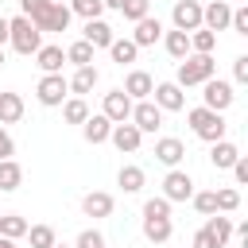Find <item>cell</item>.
I'll return each mask as SVG.
<instances>
[{
  "instance_id": "1",
  "label": "cell",
  "mask_w": 248,
  "mask_h": 248,
  "mask_svg": "<svg viewBox=\"0 0 248 248\" xmlns=\"http://www.w3.org/2000/svg\"><path fill=\"white\" fill-rule=\"evenodd\" d=\"M186 120H190V132L198 136V140H205V143H213V140H225V112H213V108H205V105H198V108H190L186 112Z\"/></svg>"
},
{
  "instance_id": "2",
  "label": "cell",
  "mask_w": 248,
  "mask_h": 248,
  "mask_svg": "<svg viewBox=\"0 0 248 248\" xmlns=\"http://www.w3.org/2000/svg\"><path fill=\"white\" fill-rule=\"evenodd\" d=\"M217 74V62H213V54H186L182 62H178V74H174V81L182 85V89H190V85H202V81H209Z\"/></svg>"
},
{
  "instance_id": "3",
  "label": "cell",
  "mask_w": 248,
  "mask_h": 248,
  "mask_svg": "<svg viewBox=\"0 0 248 248\" xmlns=\"http://www.w3.org/2000/svg\"><path fill=\"white\" fill-rule=\"evenodd\" d=\"M8 43H12L16 54H35L43 46V31L27 16H16V19H8Z\"/></svg>"
},
{
  "instance_id": "4",
  "label": "cell",
  "mask_w": 248,
  "mask_h": 248,
  "mask_svg": "<svg viewBox=\"0 0 248 248\" xmlns=\"http://www.w3.org/2000/svg\"><path fill=\"white\" fill-rule=\"evenodd\" d=\"M35 97H39V105L58 108V105L70 97V81H66L62 74H43V78H39V85H35Z\"/></svg>"
},
{
  "instance_id": "5",
  "label": "cell",
  "mask_w": 248,
  "mask_h": 248,
  "mask_svg": "<svg viewBox=\"0 0 248 248\" xmlns=\"http://www.w3.org/2000/svg\"><path fill=\"white\" fill-rule=\"evenodd\" d=\"M232 101H236V93H232V81H225V78H209V81H202V105H205V108H213V112H225Z\"/></svg>"
},
{
  "instance_id": "6",
  "label": "cell",
  "mask_w": 248,
  "mask_h": 248,
  "mask_svg": "<svg viewBox=\"0 0 248 248\" xmlns=\"http://www.w3.org/2000/svg\"><path fill=\"white\" fill-rule=\"evenodd\" d=\"M128 120L147 136V132H159V128H163V108H159L151 97H147V101H132V116H128Z\"/></svg>"
},
{
  "instance_id": "7",
  "label": "cell",
  "mask_w": 248,
  "mask_h": 248,
  "mask_svg": "<svg viewBox=\"0 0 248 248\" xmlns=\"http://www.w3.org/2000/svg\"><path fill=\"white\" fill-rule=\"evenodd\" d=\"M190 194H194V178L182 167H170L167 178H163V198L174 205V202H190Z\"/></svg>"
},
{
  "instance_id": "8",
  "label": "cell",
  "mask_w": 248,
  "mask_h": 248,
  "mask_svg": "<svg viewBox=\"0 0 248 248\" xmlns=\"http://www.w3.org/2000/svg\"><path fill=\"white\" fill-rule=\"evenodd\" d=\"M170 23H174L178 31H198V27H202V4H198V0H174Z\"/></svg>"
},
{
  "instance_id": "9",
  "label": "cell",
  "mask_w": 248,
  "mask_h": 248,
  "mask_svg": "<svg viewBox=\"0 0 248 248\" xmlns=\"http://www.w3.org/2000/svg\"><path fill=\"white\" fill-rule=\"evenodd\" d=\"M151 97H155V105H159L163 112H182V108H186V93H182L178 81H159V85L151 89Z\"/></svg>"
},
{
  "instance_id": "10",
  "label": "cell",
  "mask_w": 248,
  "mask_h": 248,
  "mask_svg": "<svg viewBox=\"0 0 248 248\" xmlns=\"http://www.w3.org/2000/svg\"><path fill=\"white\" fill-rule=\"evenodd\" d=\"M108 140H112V147H116L120 155H124V151H128V155H136V151H140V143H143V132H140L132 120H124V124H112Z\"/></svg>"
},
{
  "instance_id": "11",
  "label": "cell",
  "mask_w": 248,
  "mask_h": 248,
  "mask_svg": "<svg viewBox=\"0 0 248 248\" xmlns=\"http://www.w3.org/2000/svg\"><path fill=\"white\" fill-rule=\"evenodd\" d=\"M101 112H105L112 124H124V120L132 116V97H128L124 89H112V93H105V101H101Z\"/></svg>"
},
{
  "instance_id": "12",
  "label": "cell",
  "mask_w": 248,
  "mask_h": 248,
  "mask_svg": "<svg viewBox=\"0 0 248 248\" xmlns=\"http://www.w3.org/2000/svg\"><path fill=\"white\" fill-rule=\"evenodd\" d=\"M70 19H74V12H70L66 4H54V0H50V4H46V12L35 19V27H39V31H66V27H70Z\"/></svg>"
},
{
  "instance_id": "13",
  "label": "cell",
  "mask_w": 248,
  "mask_h": 248,
  "mask_svg": "<svg viewBox=\"0 0 248 248\" xmlns=\"http://www.w3.org/2000/svg\"><path fill=\"white\" fill-rule=\"evenodd\" d=\"M112 209H116V198H112V194H105V190H93V194H85V198H81V213H85V217H93V221L112 217Z\"/></svg>"
},
{
  "instance_id": "14",
  "label": "cell",
  "mask_w": 248,
  "mask_h": 248,
  "mask_svg": "<svg viewBox=\"0 0 248 248\" xmlns=\"http://www.w3.org/2000/svg\"><path fill=\"white\" fill-rule=\"evenodd\" d=\"M229 16H232V4L213 0V4L202 8V27L205 31H229Z\"/></svg>"
},
{
  "instance_id": "15",
  "label": "cell",
  "mask_w": 248,
  "mask_h": 248,
  "mask_svg": "<svg viewBox=\"0 0 248 248\" xmlns=\"http://www.w3.org/2000/svg\"><path fill=\"white\" fill-rule=\"evenodd\" d=\"M159 39H163V19H159V16L136 19V31H132V43H136V46H155Z\"/></svg>"
},
{
  "instance_id": "16",
  "label": "cell",
  "mask_w": 248,
  "mask_h": 248,
  "mask_svg": "<svg viewBox=\"0 0 248 248\" xmlns=\"http://www.w3.org/2000/svg\"><path fill=\"white\" fill-rule=\"evenodd\" d=\"M170 232H174V221H170V217H163V213H143V236H147L151 244H167Z\"/></svg>"
},
{
  "instance_id": "17",
  "label": "cell",
  "mask_w": 248,
  "mask_h": 248,
  "mask_svg": "<svg viewBox=\"0 0 248 248\" xmlns=\"http://www.w3.org/2000/svg\"><path fill=\"white\" fill-rule=\"evenodd\" d=\"M132 101H147L151 97V89H155V78L147 74V70H132L128 78H124V85H120Z\"/></svg>"
},
{
  "instance_id": "18",
  "label": "cell",
  "mask_w": 248,
  "mask_h": 248,
  "mask_svg": "<svg viewBox=\"0 0 248 248\" xmlns=\"http://www.w3.org/2000/svg\"><path fill=\"white\" fill-rule=\"evenodd\" d=\"M108 132H112V120H108L105 112H89V116L81 120V136H85V143H105Z\"/></svg>"
},
{
  "instance_id": "19",
  "label": "cell",
  "mask_w": 248,
  "mask_h": 248,
  "mask_svg": "<svg viewBox=\"0 0 248 248\" xmlns=\"http://www.w3.org/2000/svg\"><path fill=\"white\" fill-rule=\"evenodd\" d=\"M155 159H159L163 167H178V163L186 159V143L174 140V136H163V140H155Z\"/></svg>"
},
{
  "instance_id": "20",
  "label": "cell",
  "mask_w": 248,
  "mask_h": 248,
  "mask_svg": "<svg viewBox=\"0 0 248 248\" xmlns=\"http://www.w3.org/2000/svg\"><path fill=\"white\" fill-rule=\"evenodd\" d=\"M236 155H240V147H236L232 140H213V143H209V163H213L217 170H229V167L236 163Z\"/></svg>"
},
{
  "instance_id": "21",
  "label": "cell",
  "mask_w": 248,
  "mask_h": 248,
  "mask_svg": "<svg viewBox=\"0 0 248 248\" xmlns=\"http://www.w3.org/2000/svg\"><path fill=\"white\" fill-rule=\"evenodd\" d=\"M35 62H39L43 74H62V66H66V50L54 46V43H50V46H39V50H35Z\"/></svg>"
},
{
  "instance_id": "22",
  "label": "cell",
  "mask_w": 248,
  "mask_h": 248,
  "mask_svg": "<svg viewBox=\"0 0 248 248\" xmlns=\"http://www.w3.org/2000/svg\"><path fill=\"white\" fill-rule=\"evenodd\" d=\"M143 182H147V174H143V167H136V163H124V167L116 170V186H120L124 194H140Z\"/></svg>"
},
{
  "instance_id": "23",
  "label": "cell",
  "mask_w": 248,
  "mask_h": 248,
  "mask_svg": "<svg viewBox=\"0 0 248 248\" xmlns=\"http://www.w3.org/2000/svg\"><path fill=\"white\" fill-rule=\"evenodd\" d=\"M163 46H167V54H170L174 62H182V58L190 54V31H178V27L163 31Z\"/></svg>"
},
{
  "instance_id": "24",
  "label": "cell",
  "mask_w": 248,
  "mask_h": 248,
  "mask_svg": "<svg viewBox=\"0 0 248 248\" xmlns=\"http://www.w3.org/2000/svg\"><path fill=\"white\" fill-rule=\"evenodd\" d=\"M101 81V74H97V66H78L74 70V78H70V93L74 97H85V93H93V85Z\"/></svg>"
},
{
  "instance_id": "25",
  "label": "cell",
  "mask_w": 248,
  "mask_h": 248,
  "mask_svg": "<svg viewBox=\"0 0 248 248\" xmlns=\"http://www.w3.org/2000/svg\"><path fill=\"white\" fill-rule=\"evenodd\" d=\"M81 39H85L89 46H108L116 35H112V27H108L105 19H85V31H81Z\"/></svg>"
},
{
  "instance_id": "26",
  "label": "cell",
  "mask_w": 248,
  "mask_h": 248,
  "mask_svg": "<svg viewBox=\"0 0 248 248\" xmlns=\"http://www.w3.org/2000/svg\"><path fill=\"white\" fill-rule=\"evenodd\" d=\"M19 182H23V167L16 159H0V190L12 194V190H19Z\"/></svg>"
},
{
  "instance_id": "27",
  "label": "cell",
  "mask_w": 248,
  "mask_h": 248,
  "mask_svg": "<svg viewBox=\"0 0 248 248\" xmlns=\"http://www.w3.org/2000/svg\"><path fill=\"white\" fill-rule=\"evenodd\" d=\"M23 116V97L19 93H0V124H16Z\"/></svg>"
},
{
  "instance_id": "28",
  "label": "cell",
  "mask_w": 248,
  "mask_h": 248,
  "mask_svg": "<svg viewBox=\"0 0 248 248\" xmlns=\"http://www.w3.org/2000/svg\"><path fill=\"white\" fill-rule=\"evenodd\" d=\"M105 50L112 54V62H116V66H128V62H136V54H140V46H136L132 39H112Z\"/></svg>"
},
{
  "instance_id": "29",
  "label": "cell",
  "mask_w": 248,
  "mask_h": 248,
  "mask_svg": "<svg viewBox=\"0 0 248 248\" xmlns=\"http://www.w3.org/2000/svg\"><path fill=\"white\" fill-rule=\"evenodd\" d=\"M205 229L213 232V240L225 248L229 240H232V217H225V213H209V221H205Z\"/></svg>"
},
{
  "instance_id": "30",
  "label": "cell",
  "mask_w": 248,
  "mask_h": 248,
  "mask_svg": "<svg viewBox=\"0 0 248 248\" xmlns=\"http://www.w3.org/2000/svg\"><path fill=\"white\" fill-rule=\"evenodd\" d=\"M58 108H62V120H66V124H81V120L89 116V105H85V97H66Z\"/></svg>"
},
{
  "instance_id": "31",
  "label": "cell",
  "mask_w": 248,
  "mask_h": 248,
  "mask_svg": "<svg viewBox=\"0 0 248 248\" xmlns=\"http://www.w3.org/2000/svg\"><path fill=\"white\" fill-rule=\"evenodd\" d=\"M213 46H217V31H205V27L190 31V54H213Z\"/></svg>"
},
{
  "instance_id": "32",
  "label": "cell",
  "mask_w": 248,
  "mask_h": 248,
  "mask_svg": "<svg viewBox=\"0 0 248 248\" xmlns=\"http://www.w3.org/2000/svg\"><path fill=\"white\" fill-rule=\"evenodd\" d=\"M23 232H27V217H19V213H0V236L19 240Z\"/></svg>"
},
{
  "instance_id": "33",
  "label": "cell",
  "mask_w": 248,
  "mask_h": 248,
  "mask_svg": "<svg viewBox=\"0 0 248 248\" xmlns=\"http://www.w3.org/2000/svg\"><path fill=\"white\" fill-rule=\"evenodd\" d=\"M93 50H97V46H89L85 39H78V43L66 46V62H74V66H93Z\"/></svg>"
},
{
  "instance_id": "34",
  "label": "cell",
  "mask_w": 248,
  "mask_h": 248,
  "mask_svg": "<svg viewBox=\"0 0 248 248\" xmlns=\"http://www.w3.org/2000/svg\"><path fill=\"white\" fill-rule=\"evenodd\" d=\"M23 236L31 240V248H50V244L58 240L50 225H27V232H23Z\"/></svg>"
},
{
  "instance_id": "35",
  "label": "cell",
  "mask_w": 248,
  "mask_h": 248,
  "mask_svg": "<svg viewBox=\"0 0 248 248\" xmlns=\"http://www.w3.org/2000/svg\"><path fill=\"white\" fill-rule=\"evenodd\" d=\"M213 198H217V213H232L240 205V190L236 186H221V190H213Z\"/></svg>"
},
{
  "instance_id": "36",
  "label": "cell",
  "mask_w": 248,
  "mask_h": 248,
  "mask_svg": "<svg viewBox=\"0 0 248 248\" xmlns=\"http://www.w3.org/2000/svg\"><path fill=\"white\" fill-rule=\"evenodd\" d=\"M66 8H70L74 16H81V19H101V12H105L101 0H70Z\"/></svg>"
},
{
  "instance_id": "37",
  "label": "cell",
  "mask_w": 248,
  "mask_h": 248,
  "mask_svg": "<svg viewBox=\"0 0 248 248\" xmlns=\"http://www.w3.org/2000/svg\"><path fill=\"white\" fill-rule=\"evenodd\" d=\"M190 205H194L202 217L217 213V198H213V190H194V194H190Z\"/></svg>"
},
{
  "instance_id": "38",
  "label": "cell",
  "mask_w": 248,
  "mask_h": 248,
  "mask_svg": "<svg viewBox=\"0 0 248 248\" xmlns=\"http://www.w3.org/2000/svg\"><path fill=\"white\" fill-rule=\"evenodd\" d=\"M120 16H124L128 23H136V19L151 16V0H124V4H120Z\"/></svg>"
},
{
  "instance_id": "39",
  "label": "cell",
  "mask_w": 248,
  "mask_h": 248,
  "mask_svg": "<svg viewBox=\"0 0 248 248\" xmlns=\"http://www.w3.org/2000/svg\"><path fill=\"white\" fill-rule=\"evenodd\" d=\"M74 248H105V232L101 229H81L78 240H74Z\"/></svg>"
},
{
  "instance_id": "40",
  "label": "cell",
  "mask_w": 248,
  "mask_h": 248,
  "mask_svg": "<svg viewBox=\"0 0 248 248\" xmlns=\"http://www.w3.org/2000/svg\"><path fill=\"white\" fill-rule=\"evenodd\" d=\"M229 31H232V35H248V8H232V16H229Z\"/></svg>"
},
{
  "instance_id": "41",
  "label": "cell",
  "mask_w": 248,
  "mask_h": 248,
  "mask_svg": "<svg viewBox=\"0 0 248 248\" xmlns=\"http://www.w3.org/2000/svg\"><path fill=\"white\" fill-rule=\"evenodd\" d=\"M232 81L236 85H248V54H236L232 58Z\"/></svg>"
},
{
  "instance_id": "42",
  "label": "cell",
  "mask_w": 248,
  "mask_h": 248,
  "mask_svg": "<svg viewBox=\"0 0 248 248\" xmlns=\"http://www.w3.org/2000/svg\"><path fill=\"white\" fill-rule=\"evenodd\" d=\"M46 4H50V0H19V8H23V16H27L31 23H35V19H39V16L46 12Z\"/></svg>"
},
{
  "instance_id": "43",
  "label": "cell",
  "mask_w": 248,
  "mask_h": 248,
  "mask_svg": "<svg viewBox=\"0 0 248 248\" xmlns=\"http://www.w3.org/2000/svg\"><path fill=\"white\" fill-rule=\"evenodd\" d=\"M143 213H163V217H170V202L159 194V198H147L143 202Z\"/></svg>"
},
{
  "instance_id": "44",
  "label": "cell",
  "mask_w": 248,
  "mask_h": 248,
  "mask_svg": "<svg viewBox=\"0 0 248 248\" xmlns=\"http://www.w3.org/2000/svg\"><path fill=\"white\" fill-rule=\"evenodd\" d=\"M190 248H221V244H217V240H213V232H209V229L202 225V229L194 232V240H190Z\"/></svg>"
},
{
  "instance_id": "45",
  "label": "cell",
  "mask_w": 248,
  "mask_h": 248,
  "mask_svg": "<svg viewBox=\"0 0 248 248\" xmlns=\"http://www.w3.org/2000/svg\"><path fill=\"white\" fill-rule=\"evenodd\" d=\"M229 170H232V178H236V186H248V159H244V155H236V163H232Z\"/></svg>"
},
{
  "instance_id": "46",
  "label": "cell",
  "mask_w": 248,
  "mask_h": 248,
  "mask_svg": "<svg viewBox=\"0 0 248 248\" xmlns=\"http://www.w3.org/2000/svg\"><path fill=\"white\" fill-rule=\"evenodd\" d=\"M12 155H16V140H12L8 128L0 124V159H12Z\"/></svg>"
},
{
  "instance_id": "47",
  "label": "cell",
  "mask_w": 248,
  "mask_h": 248,
  "mask_svg": "<svg viewBox=\"0 0 248 248\" xmlns=\"http://www.w3.org/2000/svg\"><path fill=\"white\" fill-rule=\"evenodd\" d=\"M4 43H8V19L0 16V46H4Z\"/></svg>"
},
{
  "instance_id": "48",
  "label": "cell",
  "mask_w": 248,
  "mask_h": 248,
  "mask_svg": "<svg viewBox=\"0 0 248 248\" xmlns=\"http://www.w3.org/2000/svg\"><path fill=\"white\" fill-rule=\"evenodd\" d=\"M101 4H105V8H112V12H120V4H124V0H101Z\"/></svg>"
},
{
  "instance_id": "49",
  "label": "cell",
  "mask_w": 248,
  "mask_h": 248,
  "mask_svg": "<svg viewBox=\"0 0 248 248\" xmlns=\"http://www.w3.org/2000/svg\"><path fill=\"white\" fill-rule=\"evenodd\" d=\"M0 248H16V240H8V236H0Z\"/></svg>"
},
{
  "instance_id": "50",
  "label": "cell",
  "mask_w": 248,
  "mask_h": 248,
  "mask_svg": "<svg viewBox=\"0 0 248 248\" xmlns=\"http://www.w3.org/2000/svg\"><path fill=\"white\" fill-rule=\"evenodd\" d=\"M50 248H70V244H58V240H54V244H50Z\"/></svg>"
},
{
  "instance_id": "51",
  "label": "cell",
  "mask_w": 248,
  "mask_h": 248,
  "mask_svg": "<svg viewBox=\"0 0 248 248\" xmlns=\"http://www.w3.org/2000/svg\"><path fill=\"white\" fill-rule=\"evenodd\" d=\"M0 66H4V46H0Z\"/></svg>"
},
{
  "instance_id": "52",
  "label": "cell",
  "mask_w": 248,
  "mask_h": 248,
  "mask_svg": "<svg viewBox=\"0 0 248 248\" xmlns=\"http://www.w3.org/2000/svg\"><path fill=\"white\" fill-rule=\"evenodd\" d=\"M225 4H232V0H225Z\"/></svg>"
},
{
  "instance_id": "53",
  "label": "cell",
  "mask_w": 248,
  "mask_h": 248,
  "mask_svg": "<svg viewBox=\"0 0 248 248\" xmlns=\"http://www.w3.org/2000/svg\"><path fill=\"white\" fill-rule=\"evenodd\" d=\"M105 248H108V244H105Z\"/></svg>"
}]
</instances>
